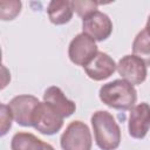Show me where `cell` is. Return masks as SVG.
<instances>
[{"label":"cell","mask_w":150,"mask_h":150,"mask_svg":"<svg viewBox=\"0 0 150 150\" xmlns=\"http://www.w3.org/2000/svg\"><path fill=\"white\" fill-rule=\"evenodd\" d=\"M116 70L123 80L130 82L132 86L142 84L148 76L146 64L134 54L122 56L117 62Z\"/></svg>","instance_id":"8"},{"label":"cell","mask_w":150,"mask_h":150,"mask_svg":"<svg viewBox=\"0 0 150 150\" xmlns=\"http://www.w3.org/2000/svg\"><path fill=\"white\" fill-rule=\"evenodd\" d=\"M150 129V105L146 102L135 104L129 112L128 132L135 139H142Z\"/></svg>","instance_id":"9"},{"label":"cell","mask_w":150,"mask_h":150,"mask_svg":"<svg viewBox=\"0 0 150 150\" xmlns=\"http://www.w3.org/2000/svg\"><path fill=\"white\" fill-rule=\"evenodd\" d=\"M12 150H55L53 145L43 142L35 135L26 131H19L11 139Z\"/></svg>","instance_id":"13"},{"label":"cell","mask_w":150,"mask_h":150,"mask_svg":"<svg viewBox=\"0 0 150 150\" xmlns=\"http://www.w3.org/2000/svg\"><path fill=\"white\" fill-rule=\"evenodd\" d=\"M62 150H91L93 138L89 127L82 121L70 122L60 138Z\"/></svg>","instance_id":"3"},{"label":"cell","mask_w":150,"mask_h":150,"mask_svg":"<svg viewBox=\"0 0 150 150\" xmlns=\"http://www.w3.org/2000/svg\"><path fill=\"white\" fill-rule=\"evenodd\" d=\"M94 138L101 150H116L122 139L121 128L112 114L107 110H97L90 117Z\"/></svg>","instance_id":"1"},{"label":"cell","mask_w":150,"mask_h":150,"mask_svg":"<svg viewBox=\"0 0 150 150\" xmlns=\"http://www.w3.org/2000/svg\"><path fill=\"white\" fill-rule=\"evenodd\" d=\"M22 4L18 0L12 1H1L0 2V18L2 21L14 20L21 12Z\"/></svg>","instance_id":"15"},{"label":"cell","mask_w":150,"mask_h":150,"mask_svg":"<svg viewBox=\"0 0 150 150\" xmlns=\"http://www.w3.org/2000/svg\"><path fill=\"white\" fill-rule=\"evenodd\" d=\"M40 103L39 98L34 95L21 94L14 96L8 107L12 111L14 121L21 127H32L33 125V115L36 105Z\"/></svg>","instance_id":"7"},{"label":"cell","mask_w":150,"mask_h":150,"mask_svg":"<svg viewBox=\"0 0 150 150\" xmlns=\"http://www.w3.org/2000/svg\"><path fill=\"white\" fill-rule=\"evenodd\" d=\"M13 115H12V111L8 107V104H5V103H1L0 105V135L1 136H5L9 129L12 128V122H13Z\"/></svg>","instance_id":"17"},{"label":"cell","mask_w":150,"mask_h":150,"mask_svg":"<svg viewBox=\"0 0 150 150\" xmlns=\"http://www.w3.org/2000/svg\"><path fill=\"white\" fill-rule=\"evenodd\" d=\"M117 68V63L114 61V59L104 53L98 52L95 57L83 67L87 76L94 81H103L110 77Z\"/></svg>","instance_id":"10"},{"label":"cell","mask_w":150,"mask_h":150,"mask_svg":"<svg viewBox=\"0 0 150 150\" xmlns=\"http://www.w3.org/2000/svg\"><path fill=\"white\" fill-rule=\"evenodd\" d=\"M43 102L48 103L60 116L67 118L71 116L76 110V104L74 101L69 100L62 89L57 86L48 87L43 93Z\"/></svg>","instance_id":"11"},{"label":"cell","mask_w":150,"mask_h":150,"mask_svg":"<svg viewBox=\"0 0 150 150\" xmlns=\"http://www.w3.org/2000/svg\"><path fill=\"white\" fill-rule=\"evenodd\" d=\"M97 53L96 41L84 33L75 35L68 46V57L75 66H87Z\"/></svg>","instance_id":"5"},{"label":"cell","mask_w":150,"mask_h":150,"mask_svg":"<svg viewBox=\"0 0 150 150\" xmlns=\"http://www.w3.org/2000/svg\"><path fill=\"white\" fill-rule=\"evenodd\" d=\"M132 53L146 66H150V35L142 29L132 41Z\"/></svg>","instance_id":"14"},{"label":"cell","mask_w":150,"mask_h":150,"mask_svg":"<svg viewBox=\"0 0 150 150\" xmlns=\"http://www.w3.org/2000/svg\"><path fill=\"white\" fill-rule=\"evenodd\" d=\"M98 97L109 108L130 110L137 101V90L130 82L117 79L104 83L98 90Z\"/></svg>","instance_id":"2"},{"label":"cell","mask_w":150,"mask_h":150,"mask_svg":"<svg viewBox=\"0 0 150 150\" xmlns=\"http://www.w3.org/2000/svg\"><path fill=\"white\" fill-rule=\"evenodd\" d=\"M82 33L95 41H104L112 33V21L105 13L96 9L82 19Z\"/></svg>","instance_id":"6"},{"label":"cell","mask_w":150,"mask_h":150,"mask_svg":"<svg viewBox=\"0 0 150 150\" xmlns=\"http://www.w3.org/2000/svg\"><path fill=\"white\" fill-rule=\"evenodd\" d=\"M144 29H145V32L150 35V15L148 16V20H146V23H145V28H144Z\"/></svg>","instance_id":"18"},{"label":"cell","mask_w":150,"mask_h":150,"mask_svg":"<svg viewBox=\"0 0 150 150\" xmlns=\"http://www.w3.org/2000/svg\"><path fill=\"white\" fill-rule=\"evenodd\" d=\"M74 14L73 1L53 0L47 6V15L49 21L55 26L68 23Z\"/></svg>","instance_id":"12"},{"label":"cell","mask_w":150,"mask_h":150,"mask_svg":"<svg viewBox=\"0 0 150 150\" xmlns=\"http://www.w3.org/2000/svg\"><path fill=\"white\" fill-rule=\"evenodd\" d=\"M63 120L48 103L40 102L35 108L32 127L42 135L52 136L62 129Z\"/></svg>","instance_id":"4"},{"label":"cell","mask_w":150,"mask_h":150,"mask_svg":"<svg viewBox=\"0 0 150 150\" xmlns=\"http://www.w3.org/2000/svg\"><path fill=\"white\" fill-rule=\"evenodd\" d=\"M98 5H100V2L89 1V0H75V1H73L74 12H76V14L82 19L86 15H88L89 13L96 11Z\"/></svg>","instance_id":"16"}]
</instances>
